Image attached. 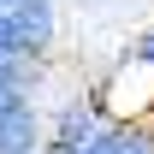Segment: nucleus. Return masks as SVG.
I'll list each match as a JSON object with an SVG mask.
<instances>
[{
  "label": "nucleus",
  "mask_w": 154,
  "mask_h": 154,
  "mask_svg": "<svg viewBox=\"0 0 154 154\" xmlns=\"http://www.w3.org/2000/svg\"><path fill=\"white\" fill-rule=\"evenodd\" d=\"M59 42V0H12L0 6V54L24 65H48Z\"/></svg>",
  "instance_id": "obj_1"
},
{
  "label": "nucleus",
  "mask_w": 154,
  "mask_h": 154,
  "mask_svg": "<svg viewBox=\"0 0 154 154\" xmlns=\"http://www.w3.org/2000/svg\"><path fill=\"white\" fill-rule=\"evenodd\" d=\"M107 125H113V119L101 113V101H95L89 83H83V89H65V95L48 107V142H42V148L48 154H77V148H89Z\"/></svg>",
  "instance_id": "obj_2"
},
{
  "label": "nucleus",
  "mask_w": 154,
  "mask_h": 154,
  "mask_svg": "<svg viewBox=\"0 0 154 154\" xmlns=\"http://www.w3.org/2000/svg\"><path fill=\"white\" fill-rule=\"evenodd\" d=\"M77 154H154V119H113L107 131Z\"/></svg>",
  "instance_id": "obj_3"
},
{
  "label": "nucleus",
  "mask_w": 154,
  "mask_h": 154,
  "mask_svg": "<svg viewBox=\"0 0 154 154\" xmlns=\"http://www.w3.org/2000/svg\"><path fill=\"white\" fill-rule=\"evenodd\" d=\"M131 59H136V65H142V71L154 77V24H148V30H142V36L131 42Z\"/></svg>",
  "instance_id": "obj_4"
},
{
  "label": "nucleus",
  "mask_w": 154,
  "mask_h": 154,
  "mask_svg": "<svg viewBox=\"0 0 154 154\" xmlns=\"http://www.w3.org/2000/svg\"><path fill=\"white\" fill-rule=\"evenodd\" d=\"M6 6H12V0H6Z\"/></svg>",
  "instance_id": "obj_5"
},
{
  "label": "nucleus",
  "mask_w": 154,
  "mask_h": 154,
  "mask_svg": "<svg viewBox=\"0 0 154 154\" xmlns=\"http://www.w3.org/2000/svg\"><path fill=\"white\" fill-rule=\"evenodd\" d=\"M42 154H48V148H42Z\"/></svg>",
  "instance_id": "obj_6"
}]
</instances>
